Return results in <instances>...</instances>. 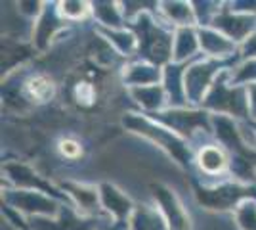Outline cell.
I'll return each mask as SVG.
<instances>
[{
  "label": "cell",
  "instance_id": "obj_2",
  "mask_svg": "<svg viewBox=\"0 0 256 230\" xmlns=\"http://www.w3.org/2000/svg\"><path fill=\"white\" fill-rule=\"evenodd\" d=\"M201 165H203L206 171H218V169H222L224 167V157H222V153L218 152V150H204L201 153Z\"/></svg>",
  "mask_w": 256,
  "mask_h": 230
},
{
  "label": "cell",
  "instance_id": "obj_3",
  "mask_svg": "<svg viewBox=\"0 0 256 230\" xmlns=\"http://www.w3.org/2000/svg\"><path fill=\"white\" fill-rule=\"evenodd\" d=\"M62 152H64L67 157H76V155L80 153V148H78V144L73 142V140H65V142H62Z\"/></svg>",
  "mask_w": 256,
  "mask_h": 230
},
{
  "label": "cell",
  "instance_id": "obj_1",
  "mask_svg": "<svg viewBox=\"0 0 256 230\" xmlns=\"http://www.w3.org/2000/svg\"><path fill=\"white\" fill-rule=\"evenodd\" d=\"M27 88H29V94L36 100H48L54 94L52 83L46 77H34L31 83L27 85Z\"/></svg>",
  "mask_w": 256,
  "mask_h": 230
}]
</instances>
